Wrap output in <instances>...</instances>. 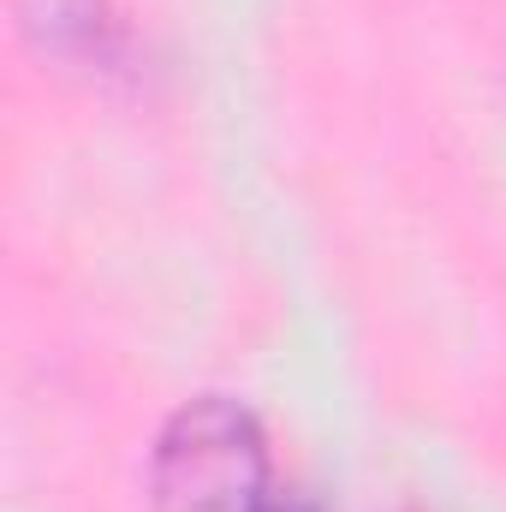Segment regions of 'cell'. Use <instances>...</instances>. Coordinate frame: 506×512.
<instances>
[{"instance_id": "7a4b0ae2", "label": "cell", "mask_w": 506, "mask_h": 512, "mask_svg": "<svg viewBox=\"0 0 506 512\" xmlns=\"http://www.w3.org/2000/svg\"><path fill=\"white\" fill-rule=\"evenodd\" d=\"M256 512H322V507H316V501H304V495H268Z\"/></svg>"}, {"instance_id": "6da1fadb", "label": "cell", "mask_w": 506, "mask_h": 512, "mask_svg": "<svg viewBox=\"0 0 506 512\" xmlns=\"http://www.w3.org/2000/svg\"><path fill=\"white\" fill-rule=\"evenodd\" d=\"M149 489L161 512H256L268 501L256 417L233 399H191L155 441Z\"/></svg>"}]
</instances>
